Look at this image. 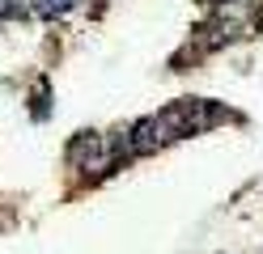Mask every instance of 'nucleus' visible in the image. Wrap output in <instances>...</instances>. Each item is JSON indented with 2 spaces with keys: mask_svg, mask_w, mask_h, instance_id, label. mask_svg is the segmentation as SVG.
Masks as SVG:
<instances>
[{
  "mask_svg": "<svg viewBox=\"0 0 263 254\" xmlns=\"http://www.w3.org/2000/svg\"><path fill=\"white\" fill-rule=\"evenodd\" d=\"M68 5H72V0H43L39 9H43V13H60V9H68Z\"/></svg>",
  "mask_w": 263,
  "mask_h": 254,
  "instance_id": "f257e3e1",
  "label": "nucleus"
}]
</instances>
